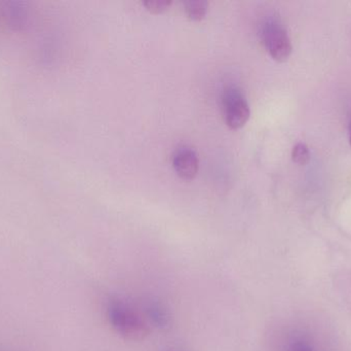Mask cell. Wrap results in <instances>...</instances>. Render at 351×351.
Masks as SVG:
<instances>
[{
  "instance_id": "1",
  "label": "cell",
  "mask_w": 351,
  "mask_h": 351,
  "mask_svg": "<svg viewBox=\"0 0 351 351\" xmlns=\"http://www.w3.org/2000/svg\"><path fill=\"white\" fill-rule=\"evenodd\" d=\"M109 324L117 334L131 341H141L149 334L143 319L121 301H111L107 307Z\"/></svg>"
},
{
  "instance_id": "2",
  "label": "cell",
  "mask_w": 351,
  "mask_h": 351,
  "mask_svg": "<svg viewBox=\"0 0 351 351\" xmlns=\"http://www.w3.org/2000/svg\"><path fill=\"white\" fill-rule=\"evenodd\" d=\"M262 39L272 58L278 61H285L292 54V43L284 27L270 20L262 29Z\"/></svg>"
},
{
  "instance_id": "3",
  "label": "cell",
  "mask_w": 351,
  "mask_h": 351,
  "mask_svg": "<svg viewBox=\"0 0 351 351\" xmlns=\"http://www.w3.org/2000/svg\"><path fill=\"white\" fill-rule=\"evenodd\" d=\"M225 121L232 129L243 127L250 117L249 104L239 91L230 90L226 93L224 99Z\"/></svg>"
},
{
  "instance_id": "4",
  "label": "cell",
  "mask_w": 351,
  "mask_h": 351,
  "mask_svg": "<svg viewBox=\"0 0 351 351\" xmlns=\"http://www.w3.org/2000/svg\"><path fill=\"white\" fill-rule=\"evenodd\" d=\"M173 166L182 179H193L199 166L197 154L190 148H179L173 157Z\"/></svg>"
},
{
  "instance_id": "5",
  "label": "cell",
  "mask_w": 351,
  "mask_h": 351,
  "mask_svg": "<svg viewBox=\"0 0 351 351\" xmlns=\"http://www.w3.org/2000/svg\"><path fill=\"white\" fill-rule=\"evenodd\" d=\"M148 319L154 327L160 330H168L172 326V317L168 309L160 303L152 302L146 307Z\"/></svg>"
},
{
  "instance_id": "6",
  "label": "cell",
  "mask_w": 351,
  "mask_h": 351,
  "mask_svg": "<svg viewBox=\"0 0 351 351\" xmlns=\"http://www.w3.org/2000/svg\"><path fill=\"white\" fill-rule=\"evenodd\" d=\"M186 12L192 20H202L208 10V2L206 0H187L184 2Z\"/></svg>"
},
{
  "instance_id": "7",
  "label": "cell",
  "mask_w": 351,
  "mask_h": 351,
  "mask_svg": "<svg viewBox=\"0 0 351 351\" xmlns=\"http://www.w3.org/2000/svg\"><path fill=\"white\" fill-rule=\"evenodd\" d=\"M293 161L299 165H305L311 158L308 148L306 144H298L294 146L292 152Z\"/></svg>"
},
{
  "instance_id": "8",
  "label": "cell",
  "mask_w": 351,
  "mask_h": 351,
  "mask_svg": "<svg viewBox=\"0 0 351 351\" xmlns=\"http://www.w3.org/2000/svg\"><path fill=\"white\" fill-rule=\"evenodd\" d=\"M171 4H172L171 0H145L144 1L146 8L154 14L165 12L167 8H170Z\"/></svg>"
},
{
  "instance_id": "9",
  "label": "cell",
  "mask_w": 351,
  "mask_h": 351,
  "mask_svg": "<svg viewBox=\"0 0 351 351\" xmlns=\"http://www.w3.org/2000/svg\"><path fill=\"white\" fill-rule=\"evenodd\" d=\"M291 351H311V350L308 348V346H305V344L298 343L295 344Z\"/></svg>"
},
{
  "instance_id": "10",
  "label": "cell",
  "mask_w": 351,
  "mask_h": 351,
  "mask_svg": "<svg viewBox=\"0 0 351 351\" xmlns=\"http://www.w3.org/2000/svg\"><path fill=\"white\" fill-rule=\"evenodd\" d=\"M350 146H351V136H350Z\"/></svg>"
}]
</instances>
